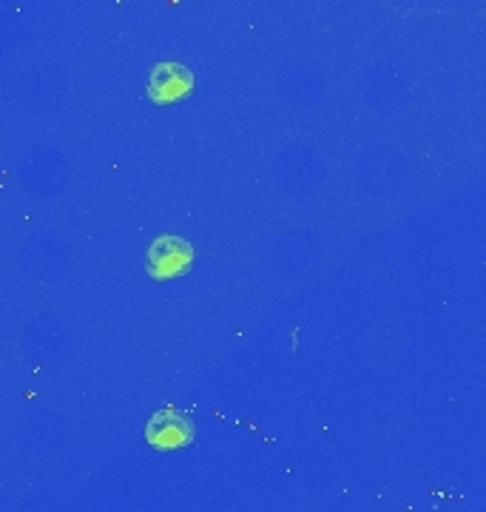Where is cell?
<instances>
[{"mask_svg":"<svg viewBox=\"0 0 486 512\" xmlns=\"http://www.w3.org/2000/svg\"><path fill=\"white\" fill-rule=\"evenodd\" d=\"M191 259H194V248L188 239L165 234V237L154 239V245L148 251V271L157 279H171V276L188 271Z\"/></svg>","mask_w":486,"mask_h":512,"instance_id":"2","label":"cell"},{"mask_svg":"<svg viewBox=\"0 0 486 512\" xmlns=\"http://www.w3.org/2000/svg\"><path fill=\"white\" fill-rule=\"evenodd\" d=\"M145 439L154 450H180L194 441V424L177 407H162L145 424Z\"/></svg>","mask_w":486,"mask_h":512,"instance_id":"1","label":"cell"},{"mask_svg":"<svg viewBox=\"0 0 486 512\" xmlns=\"http://www.w3.org/2000/svg\"><path fill=\"white\" fill-rule=\"evenodd\" d=\"M194 86V74L188 72L180 63H162L151 72V83H148V94L157 100V103H171V100H180L185 94L191 92Z\"/></svg>","mask_w":486,"mask_h":512,"instance_id":"3","label":"cell"}]
</instances>
